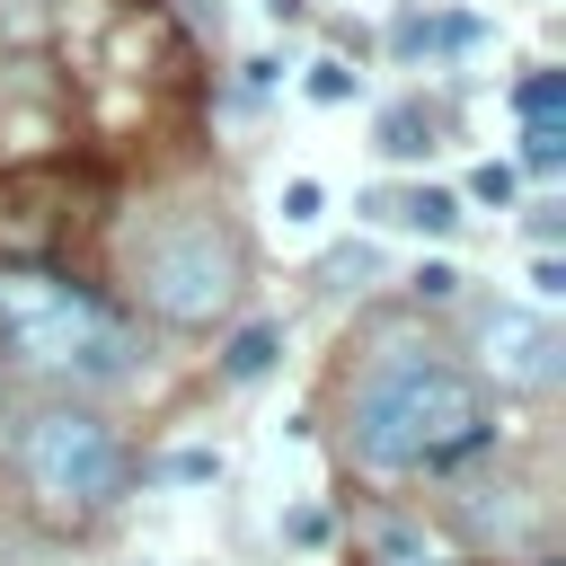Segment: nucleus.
<instances>
[{"mask_svg":"<svg viewBox=\"0 0 566 566\" xmlns=\"http://www.w3.org/2000/svg\"><path fill=\"white\" fill-rule=\"evenodd\" d=\"M486 433H495V424H486V389H478L460 363L424 354V345H380L371 371H363L354 398H345V442H354V460L380 469V478L442 469V460L478 451Z\"/></svg>","mask_w":566,"mask_h":566,"instance_id":"obj_1","label":"nucleus"},{"mask_svg":"<svg viewBox=\"0 0 566 566\" xmlns=\"http://www.w3.org/2000/svg\"><path fill=\"white\" fill-rule=\"evenodd\" d=\"M310 97H318V106L354 97V71H345V62H318V71H310Z\"/></svg>","mask_w":566,"mask_h":566,"instance_id":"obj_12","label":"nucleus"},{"mask_svg":"<svg viewBox=\"0 0 566 566\" xmlns=\"http://www.w3.org/2000/svg\"><path fill=\"white\" fill-rule=\"evenodd\" d=\"M0 354L18 371H53V380H124L133 371L124 327L71 274H9L0 283Z\"/></svg>","mask_w":566,"mask_h":566,"instance_id":"obj_3","label":"nucleus"},{"mask_svg":"<svg viewBox=\"0 0 566 566\" xmlns=\"http://www.w3.org/2000/svg\"><path fill=\"white\" fill-rule=\"evenodd\" d=\"M371 212H380V221H407V230H424V239H442V230L460 221V195H442V186H407V195H371Z\"/></svg>","mask_w":566,"mask_h":566,"instance_id":"obj_6","label":"nucleus"},{"mask_svg":"<svg viewBox=\"0 0 566 566\" xmlns=\"http://www.w3.org/2000/svg\"><path fill=\"white\" fill-rule=\"evenodd\" d=\"M274 354H283V336H274V327H239V336H230V354H221V371H230V380H256Z\"/></svg>","mask_w":566,"mask_h":566,"instance_id":"obj_8","label":"nucleus"},{"mask_svg":"<svg viewBox=\"0 0 566 566\" xmlns=\"http://www.w3.org/2000/svg\"><path fill=\"white\" fill-rule=\"evenodd\" d=\"M18 469H27V495L44 513H106L124 486H133V451L106 416L88 407H44L27 416L18 433Z\"/></svg>","mask_w":566,"mask_h":566,"instance_id":"obj_4","label":"nucleus"},{"mask_svg":"<svg viewBox=\"0 0 566 566\" xmlns=\"http://www.w3.org/2000/svg\"><path fill=\"white\" fill-rule=\"evenodd\" d=\"M380 150H389V159H424V150H433V115H424V106H389V115H380Z\"/></svg>","mask_w":566,"mask_h":566,"instance_id":"obj_7","label":"nucleus"},{"mask_svg":"<svg viewBox=\"0 0 566 566\" xmlns=\"http://www.w3.org/2000/svg\"><path fill=\"white\" fill-rule=\"evenodd\" d=\"M557 159H566V124L548 115V124H531V133H522V168H557Z\"/></svg>","mask_w":566,"mask_h":566,"instance_id":"obj_11","label":"nucleus"},{"mask_svg":"<svg viewBox=\"0 0 566 566\" xmlns=\"http://www.w3.org/2000/svg\"><path fill=\"white\" fill-rule=\"evenodd\" d=\"M451 283H460L451 265H424V274H416V292H424V301H451Z\"/></svg>","mask_w":566,"mask_h":566,"instance_id":"obj_16","label":"nucleus"},{"mask_svg":"<svg viewBox=\"0 0 566 566\" xmlns=\"http://www.w3.org/2000/svg\"><path fill=\"white\" fill-rule=\"evenodd\" d=\"M478 363H486L495 389L539 398V389L566 380V336H557L539 310H522V301H486V310H478Z\"/></svg>","mask_w":566,"mask_h":566,"instance_id":"obj_5","label":"nucleus"},{"mask_svg":"<svg viewBox=\"0 0 566 566\" xmlns=\"http://www.w3.org/2000/svg\"><path fill=\"white\" fill-rule=\"evenodd\" d=\"M513 106H522V115H531V124H548V115H557V106H566V80H557V71H531V80H522V88H513Z\"/></svg>","mask_w":566,"mask_h":566,"instance_id":"obj_9","label":"nucleus"},{"mask_svg":"<svg viewBox=\"0 0 566 566\" xmlns=\"http://www.w3.org/2000/svg\"><path fill=\"white\" fill-rule=\"evenodd\" d=\"M371 557H380V566H433V557H424V539H416V531H398V522H380V531H371Z\"/></svg>","mask_w":566,"mask_h":566,"instance_id":"obj_10","label":"nucleus"},{"mask_svg":"<svg viewBox=\"0 0 566 566\" xmlns=\"http://www.w3.org/2000/svg\"><path fill=\"white\" fill-rule=\"evenodd\" d=\"M318 203H327V195H318V186H310V177H292V186H283V221H310V212H318Z\"/></svg>","mask_w":566,"mask_h":566,"instance_id":"obj_14","label":"nucleus"},{"mask_svg":"<svg viewBox=\"0 0 566 566\" xmlns=\"http://www.w3.org/2000/svg\"><path fill=\"white\" fill-rule=\"evenodd\" d=\"M124 283H133V301H142L150 318H168V327H212V318L239 301V283H248V248H239V230H230L221 212L177 203V212H159V221L133 230Z\"/></svg>","mask_w":566,"mask_h":566,"instance_id":"obj_2","label":"nucleus"},{"mask_svg":"<svg viewBox=\"0 0 566 566\" xmlns=\"http://www.w3.org/2000/svg\"><path fill=\"white\" fill-rule=\"evenodd\" d=\"M371 265H380L371 248H336V256H327V283H354V274H371Z\"/></svg>","mask_w":566,"mask_h":566,"instance_id":"obj_15","label":"nucleus"},{"mask_svg":"<svg viewBox=\"0 0 566 566\" xmlns=\"http://www.w3.org/2000/svg\"><path fill=\"white\" fill-rule=\"evenodd\" d=\"M469 195H478V203H513V168H504V159H486V168L469 177Z\"/></svg>","mask_w":566,"mask_h":566,"instance_id":"obj_13","label":"nucleus"}]
</instances>
